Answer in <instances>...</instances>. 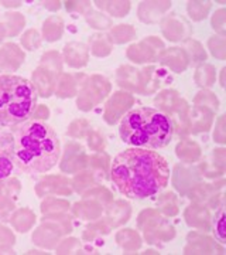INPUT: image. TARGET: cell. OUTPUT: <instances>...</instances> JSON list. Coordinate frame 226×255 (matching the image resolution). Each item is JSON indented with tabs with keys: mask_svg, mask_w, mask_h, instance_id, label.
<instances>
[{
	"mask_svg": "<svg viewBox=\"0 0 226 255\" xmlns=\"http://www.w3.org/2000/svg\"><path fill=\"white\" fill-rule=\"evenodd\" d=\"M214 236L221 244H225V209L224 206L219 207L214 217Z\"/></svg>",
	"mask_w": 226,
	"mask_h": 255,
	"instance_id": "cell-6",
	"label": "cell"
},
{
	"mask_svg": "<svg viewBox=\"0 0 226 255\" xmlns=\"http://www.w3.org/2000/svg\"><path fill=\"white\" fill-rule=\"evenodd\" d=\"M119 133L127 145L154 150L171 142L174 127L164 112L154 108H135L120 121Z\"/></svg>",
	"mask_w": 226,
	"mask_h": 255,
	"instance_id": "cell-3",
	"label": "cell"
},
{
	"mask_svg": "<svg viewBox=\"0 0 226 255\" xmlns=\"http://www.w3.org/2000/svg\"><path fill=\"white\" fill-rule=\"evenodd\" d=\"M37 107L31 82L17 75H0V127H14L30 121Z\"/></svg>",
	"mask_w": 226,
	"mask_h": 255,
	"instance_id": "cell-4",
	"label": "cell"
},
{
	"mask_svg": "<svg viewBox=\"0 0 226 255\" xmlns=\"http://www.w3.org/2000/svg\"><path fill=\"white\" fill-rule=\"evenodd\" d=\"M16 170L13 135L4 129H0V182L11 177Z\"/></svg>",
	"mask_w": 226,
	"mask_h": 255,
	"instance_id": "cell-5",
	"label": "cell"
},
{
	"mask_svg": "<svg viewBox=\"0 0 226 255\" xmlns=\"http://www.w3.org/2000/svg\"><path fill=\"white\" fill-rule=\"evenodd\" d=\"M118 190L129 199H147L168 184L170 166L154 150L132 147L119 153L110 169Z\"/></svg>",
	"mask_w": 226,
	"mask_h": 255,
	"instance_id": "cell-1",
	"label": "cell"
},
{
	"mask_svg": "<svg viewBox=\"0 0 226 255\" xmlns=\"http://www.w3.org/2000/svg\"><path fill=\"white\" fill-rule=\"evenodd\" d=\"M14 160L23 173H45L58 163L61 143L55 130L41 119L24 122L13 135Z\"/></svg>",
	"mask_w": 226,
	"mask_h": 255,
	"instance_id": "cell-2",
	"label": "cell"
}]
</instances>
